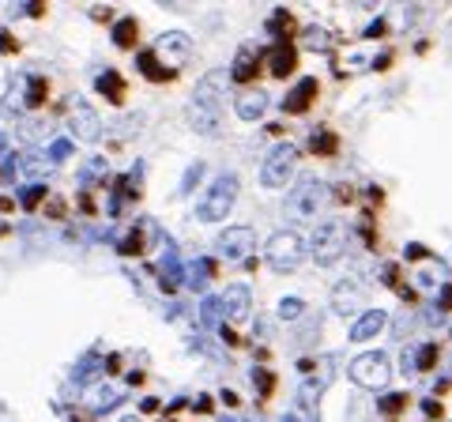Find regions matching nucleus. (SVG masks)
<instances>
[{
    "label": "nucleus",
    "mask_w": 452,
    "mask_h": 422,
    "mask_svg": "<svg viewBox=\"0 0 452 422\" xmlns=\"http://www.w3.org/2000/svg\"><path fill=\"white\" fill-rule=\"evenodd\" d=\"M234 177H223V181H215V189H211L208 200H200V219H219V215H226L230 200H234Z\"/></svg>",
    "instance_id": "obj_1"
},
{
    "label": "nucleus",
    "mask_w": 452,
    "mask_h": 422,
    "mask_svg": "<svg viewBox=\"0 0 452 422\" xmlns=\"http://www.w3.org/2000/svg\"><path fill=\"white\" fill-rule=\"evenodd\" d=\"M267 257H272L275 268H298L302 264V241L294 238V234H279V238L272 241V249H267Z\"/></svg>",
    "instance_id": "obj_2"
},
{
    "label": "nucleus",
    "mask_w": 452,
    "mask_h": 422,
    "mask_svg": "<svg viewBox=\"0 0 452 422\" xmlns=\"http://www.w3.org/2000/svg\"><path fill=\"white\" fill-rule=\"evenodd\" d=\"M354 377L366 384V389H377V384L389 381V359L384 354H366V359L354 362Z\"/></svg>",
    "instance_id": "obj_3"
},
{
    "label": "nucleus",
    "mask_w": 452,
    "mask_h": 422,
    "mask_svg": "<svg viewBox=\"0 0 452 422\" xmlns=\"http://www.w3.org/2000/svg\"><path fill=\"white\" fill-rule=\"evenodd\" d=\"M339 241H343V230L339 227H325L317 230V260H325V264H332V260L339 257Z\"/></svg>",
    "instance_id": "obj_4"
},
{
    "label": "nucleus",
    "mask_w": 452,
    "mask_h": 422,
    "mask_svg": "<svg viewBox=\"0 0 452 422\" xmlns=\"http://www.w3.org/2000/svg\"><path fill=\"white\" fill-rule=\"evenodd\" d=\"M117 45H121V50H136V45H140V23L125 20L117 27Z\"/></svg>",
    "instance_id": "obj_5"
},
{
    "label": "nucleus",
    "mask_w": 452,
    "mask_h": 422,
    "mask_svg": "<svg viewBox=\"0 0 452 422\" xmlns=\"http://www.w3.org/2000/svg\"><path fill=\"white\" fill-rule=\"evenodd\" d=\"M317 80H306V83H302V91H298V98H294V102H287V110H290V114H302V110H309V102L313 98H317Z\"/></svg>",
    "instance_id": "obj_6"
},
{
    "label": "nucleus",
    "mask_w": 452,
    "mask_h": 422,
    "mask_svg": "<svg viewBox=\"0 0 452 422\" xmlns=\"http://www.w3.org/2000/svg\"><path fill=\"white\" fill-rule=\"evenodd\" d=\"M279 170H287V177H290V151L287 155H275L272 163L264 166V181L267 185H279Z\"/></svg>",
    "instance_id": "obj_7"
},
{
    "label": "nucleus",
    "mask_w": 452,
    "mask_h": 422,
    "mask_svg": "<svg viewBox=\"0 0 452 422\" xmlns=\"http://www.w3.org/2000/svg\"><path fill=\"white\" fill-rule=\"evenodd\" d=\"M313 151H317L320 158H332L339 151V136L336 133H325V136H313Z\"/></svg>",
    "instance_id": "obj_8"
},
{
    "label": "nucleus",
    "mask_w": 452,
    "mask_h": 422,
    "mask_svg": "<svg viewBox=\"0 0 452 422\" xmlns=\"http://www.w3.org/2000/svg\"><path fill=\"white\" fill-rule=\"evenodd\" d=\"M294 68H298V53L283 50V45H279V64H275V76H290Z\"/></svg>",
    "instance_id": "obj_9"
},
{
    "label": "nucleus",
    "mask_w": 452,
    "mask_h": 422,
    "mask_svg": "<svg viewBox=\"0 0 452 422\" xmlns=\"http://www.w3.org/2000/svg\"><path fill=\"white\" fill-rule=\"evenodd\" d=\"M433 362H437V343H426L419 351V370H433Z\"/></svg>",
    "instance_id": "obj_10"
},
{
    "label": "nucleus",
    "mask_w": 452,
    "mask_h": 422,
    "mask_svg": "<svg viewBox=\"0 0 452 422\" xmlns=\"http://www.w3.org/2000/svg\"><path fill=\"white\" fill-rule=\"evenodd\" d=\"M381 407H384V411H389V415H400V411H403V407H407V396H392V400H384V403H381Z\"/></svg>",
    "instance_id": "obj_11"
},
{
    "label": "nucleus",
    "mask_w": 452,
    "mask_h": 422,
    "mask_svg": "<svg viewBox=\"0 0 452 422\" xmlns=\"http://www.w3.org/2000/svg\"><path fill=\"white\" fill-rule=\"evenodd\" d=\"M125 253H143V238H140V234H136V238H128Z\"/></svg>",
    "instance_id": "obj_12"
},
{
    "label": "nucleus",
    "mask_w": 452,
    "mask_h": 422,
    "mask_svg": "<svg viewBox=\"0 0 452 422\" xmlns=\"http://www.w3.org/2000/svg\"><path fill=\"white\" fill-rule=\"evenodd\" d=\"M445 309H452V287L445 290Z\"/></svg>",
    "instance_id": "obj_13"
}]
</instances>
